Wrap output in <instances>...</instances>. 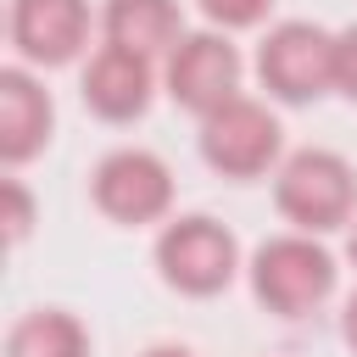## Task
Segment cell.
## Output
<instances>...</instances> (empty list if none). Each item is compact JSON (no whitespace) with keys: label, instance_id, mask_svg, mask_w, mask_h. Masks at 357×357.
Instances as JSON below:
<instances>
[{"label":"cell","instance_id":"2","mask_svg":"<svg viewBox=\"0 0 357 357\" xmlns=\"http://www.w3.org/2000/svg\"><path fill=\"white\" fill-rule=\"evenodd\" d=\"M357 178L335 151H301L279 173V212L301 229H335L351 218Z\"/></svg>","mask_w":357,"mask_h":357},{"label":"cell","instance_id":"12","mask_svg":"<svg viewBox=\"0 0 357 357\" xmlns=\"http://www.w3.org/2000/svg\"><path fill=\"white\" fill-rule=\"evenodd\" d=\"M84 329L67 312H28L6 335V357H84Z\"/></svg>","mask_w":357,"mask_h":357},{"label":"cell","instance_id":"4","mask_svg":"<svg viewBox=\"0 0 357 357\" xmlns=\"http://www.w3.org/2000/svg\"><path fill=\"white\" fill-rule=\"evenodd\" d=\"M156 262H162L167 284H178L190 296H212L234 273V234L212 218H178L156 240Z\"/></svg>","mask_w":357,"mask_h":357},{"label":"cell","instance_id":"15","mask_svg":"<svg viewBox=\"0 0 357 357\" xmlns=\"http://www.w3.org/2000/svg\"><path fill=\"white\" fill-rule=\"evenodd\" d=\"M6 234H11V240L28 234V195H22L17 178H6Z\"/></svg>","mask_w":357,"mask_h":357},{"label":"cell","instance_id":"1","mask_svg":"<svg viewBox=\"0 0 357 357\" xmlns=\"http://www.w3.org/2000/svg\"><path fill=\"white\" fill-rule=\"evenodd\" d=\"M251 284H257V296H262L273 312L296 318V312L318 307V301L335 290V262H329V251H324L318 240H307V234H279V240H268V245L257 251Z\"/></svg>","mask_w":357,"mask_h":357},{"label":"cell","instance_id":"9","mask_svg":"<svg viewBox=\"0 0 357 357\" xmlns=\"http://www.w3.org/2000/svg\"><path fill=\"white\" fill-rule=\"evenodd\" d=\"M84 100L100 112V117H134L145 112L151 100V61L134 56V50H95V61L84 67Z\"/></svg>","mask_w":357,"mask_h":357},{"label":"cell","instance_id":"11","mask_svg":"<svg viewBox=\"0 0 357 357\" xmlns=\"http://www.w3.org/2000/svg\"><path fill=\"white\" fill-rule=\"evenodd\" d=\"M106 39L134 56H156L178 39V6L173 0H106Z\"/></svg>","mask_w":357,"mask_h":357},{"label":"cell","instance_id":"7","mask_svg":"<svg viewBox=\"0 0 357 357\" xmlns=\"http://www.w3.org/2000/svg\"><path fill=\"white\" fill-rule=\"evenodd\" d=\"M173 195V178L167 167L151 156V151H112L100 167H95V201L106 218L117 223H145L167 206Z\"/></svg>","mask_w":357,"mask_h":357},{"label":"cell","instance_id":"8","mask_svg":"<svg viewBox=\"0 0 357 357\" xmlns=\"http://www.w3.org/2000/svg\"><path fill=\"white\" fill-rule=\"evenodd\" d=\"M89 33L84 0H17L11 6V39L28 61H67Z\"/></svg>","mask_w":357,"mask_h":357},{"label":"cell","instance_id":"5","mask_svg":"<svg viewBox=\"0 0 357 357\" xmlns=\"http://www.w3.org/2000/svg\"><path fill=\"white\" fill-rule=\"evenodd\" d=\"M201 151L218 173H234V178H251L273 162L279 151V123L268 117V106L257 100H223L218 112H206L201 123Z\"/></svg>","mask_w":357,"mask_h":357},{"label":"cell","instance_id":"16","mask_svg":"<svg viewBox=\"0 0 357 357\" xmlns=\"http://www.w3.org/2000/svg\"><path fill=\"white\" fill-rule=\"evenodd\" d=\"M346 340H351V346H357V296H351V301H346Z\"/></svg>","mask_w":357,"mask_h":357},{"label":"cell","instance_id":"10","mask_svg":"<svg viewBox=\"0 0 357 357\" xmlns=\"http://www.w3.org/2000/svg\"><path fill=\"white\" fill-rule=\"evenodd\" d=\"M45 134H50V95L28 73L6 67L0 73V156L22 162L45 145Z\"/></svg>","mask_w":357,"mask_h":357},{"label":"cell","instance_id":"6","mask_svg":"<svg viewBox=\"0 0 357 357\" xmlns=\"http://www.w3.org/2000/svg\"><path fill=\"white\" fill-rule=\"evenodd\" d=\"M234 78H240V56L229 39L218 33H190L173 45V61H167V89L178 106L190 112H218L223 100H234Z\"/></svg>","mask_w":357,"mask_h":357},{"label":"cell","instance_id":"17","mask_svg":"<svg viewBox=\"0 0 357 357\" xmlns=\"http://www.w3.org/2000/svg\"><path fill=\"white\" fill-rule=\"evenodd\" d=\"M145 357H190V351H178V346H156V351H145Z\"/></svg>","mask_w":357,"mask_h":357},{"label":"cell","instance_id":"14","mask_svg":"<svg viewBox=\"0 0 357 357\" xmlns=\"http://www.w3.org/2000/svg\"><path fill=\"white\" fill-rule=\"evenodd\" d=\"M335 84L357 100V28L335 33Z\"/></svg>","mask_w":357,"mask_h":357},{"label":"cell","instance_id":"13","mask_svg":"<svg viewBox=\"0 0 357 357\" xmlns=\"http://www.w3.org/2000/svg\"><path fill=\"white\" fill-rule=\"evenodd\" d=\"M268 6H273V0H201V11H206L212 22H223V28H245V22H257Z\"/></svg>","mask_w":357,"mask_h":357},{"label":"cell","instance_id":"3","mask_svg":"<svg viewBox=\"0 0 357 357\" xmlns=\"http://www.w3.org/2000/svg\"><path fill=\"white\" fill-rule=\"evenodd\" d=\"M262 84L284 100H312L335 84V33L312 28V22H284L262 39Z\"/></svg>","mask_w":357,"mask_h":357}]
</instances>
